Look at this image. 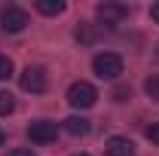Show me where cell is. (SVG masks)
<instances>
[{
	"mask_svg": "<svg viewBox=\"0 0 159 156\" xmlns=\"http://www.w3.org/2000/svg\"><path fill=\"white\" fill-rule=\"evenodd\" d=\"M147 138H150L153 144H159V122H153V126L147 129Z\"/></svg>",
	"mask_w": 159,
	"mask_h": 156,
	"instance_id": "cell-15",
	"label": "cell"
},
{
	"mask_svg": "<svg viewBox=\"0 0 159 156\" xmlns=\"http://www.w3.org/2000/svg\"><path fill=\"white\" fill-rule=\"evenodd\" d=\"M37 12H43V16H61L64 3L61 0H37Z\"/></svg>",
	"mask_w": 159,
	"mask_h": 156,
	"instance_id": "cell-10",
	"label": "cell"
},
{
	"mask_svg": "<svg viewBox=\"0 0 159 156\" xmlns=\"http://www.w3.org/2000/svg\"><path fill=\"white\" fill-rule=\"evenodd\" d=\"M150 19L159 25V3H153V6H150Z\"/></svg>",
	"mask_w": 159,
	"mask_h": 156,
	"instance_id": "cell-17",
	"label": "cell"
},
{
	"mask_svg": "<svg viewBox=\"0 0 159 156\" xmlns=\"http://www.w3.org/2000/svg\"><path fill=\"white\" fill-rule=\"evenodd\" d=\"M12 110H16V101H12V95L0 89V117H6V113H12Z\"/></svg>",
	"mask_w": 159,
	"mask_h": 156,
	"instance_id": "cell-11",
	"label": "cell"
},
{
	"mask_svg": "<svg viewBox=\"0 0 159 156\" xmlns=\"http://www.w3.org/2000/svg\"><path fill=\"white\" fill-rule=\"evenodd\" d=\"M21 89H25V92H34V95H40V92H46V71H43V67H31V64H28V67H25V71H21Z\"/></svg>",
	"mask_w": 159,
	"mask_h": 156,
	"instance_id": "cell-6",
	"label": "cell"
},
{
	"mask_svg": "<svg viewBox=\"0 0 159 156\" xmlns=\"http://www.w3.org/2000/svg\"><path fill=\"white\" fill-rule=\"evenodd\" d=\"M55 135H58V126H55L52 119H37V122L28 126V138H31L34 144H52Z\"/></svg>",
	"mask_w": 159,
	"mask_h": 156,
	"instance_id": "cell-5",
	"label": "cell"
},
{
	"mask_svg": "<svg viewBox=\"0 0 159 156\" xmlns=\"http://www.w3.org/2000/svg\"><path fill=\"white\" fill-rule=\"evenodd\" d=\"M64 129H67V135H74V138H86L92 132V122L86 117H67L64 119Z\"/></svg>",
	"mask_w": 159,
	"mask_h": 156,
	"instance_id": "cell-8",
	"label": "cell"
},
{
	"mask_svg": "<svg viewBox=\"0 0 159 156\" xmlns=\"http://www.w3.org/2000/svg\"><path fill=\"white\" fill-rule=\"evenodd\" d=\"M3 141H6V135H3V129H0V144H3Z\"/></svg>",
	"mask_w": 159,
	"mask_h": 156,
	"instance_id": "cell-18",
	"label": "cell"
},
{
	"mask_svg": "<svg viewBox=\"0 0 159 156\" xmlns=\"http://www.w3.org/2000/svg\"><path fill=\"white\" fill-rule=\"evenodd\" d=\"M74 34H77L80 43H95V40H98V25H86V21H83V25H77Z\"/></svg>",
	"mask_w": 159,
	"mask_h": 156,
	"instance_id": "cell-9",
	"label": "cell"
},
{
	"mask_svg": "<svg viewBox=\"0 0 159 156\" xmlns=\"http://www.w3.org/2000/svg\"><path fill=\"white\" fill-rule=\"evenodd\" d=\"M92 71H95L101 80H116L119 74H122V58H119L116 52H98V55L92 58Z\"/></svg>",
	"mask_w": 159,
	"mask_h": 156,
	"instance_id": "cell-2",
	"label": "cell"
},
{
	"mask_svg": "<svg viewBox=\"0 0 159 156\" xmlns=\"http://www.w3.org/2000/svg\"><path fill=\"white\" fill-rule=\"evenodd\" d=\"M95 101H98V92H95L92 83H86V80L70 83V89H67V104H70L74 110H89Z\"/></svg>",
	"mask_w": 159,
	"mask_h": 156,
	"instance_id": "cell-1",
	"label": "cell"
},
{
	"mask_svg": "<svg viewBox=\"0 0 159 156\" xmlns=\"http://www.w3.org/2000/svg\"><path fill=\"white\" fill-rule=\"evenodd\" d=\"M144 92L153 98V101H159V74H153V77H147V83H144Z\"/></svg>",
	"mask_w": 159,
	"mask_h": 156,
	"instance_id": "cell-12",
	"label": "cell"
},
{
	"mask_svg": "<svg viewBox=\"0 0 159 156\" xmlns=\"http://www.w3.org/2000/svg\"><path fill=\"white\" fill-rule=\"evenodd\" d=\"M6 156H37L34 150H28V147H16V150H9Z\"/></svg>",
	"mask_w": 159,
	"mask_h": 156,
	"instance_id": "cell-16",
	"label": "cell"
},
{
	"mask_svg": "<svg viewBox=\"0 0 159 156\" xmlns=\"http://www.w3.org/2000/svg\"><path fill=\"white\" fill-rule=\"evenodd\" d=\"M9 77H12V61L6 55H0V80H9Z\"/></svg>",
	"mask_w": 159,
	"mask_h": 156,
	"instance_id": "cell-13",
	"label": "cell"
},
{
	"mask_svg": "<svg viewBox=\"0 0 159 156\" xmlns=\"http://www.w3.org/2000/svg\"><path fill=\"white\" fill-rule=\"evenodd\" d=\"M28 25H31V19H28V12L19 9V6H6V9L0 12V28H3L6 34H19Z\"/></svg>",
	"mask_w": 159,
	"mask_h": 156,
	"instance_id": "cell-3",
	"label": "cell"
},
{
	"mask_svg": "<svg viewBox=\"0 0 159 156\" xmlns=\"http://www.w3.org/2000/svg\"><path fill=\"white\" fill-rule=\"evenodd\" d=\"M95 16H98L101 25H107V28H116L119 21L129 16V6H122V3H113V0H104V3H98Z\"/></svg>",
	"mask_w": 159,
	"mask_h": 156,
	"instance_id": "cell-4",
	"label": "cell"
},
{
	"mask_svg": "<svg viewBox=\"0 0 159 156\" xmlns=\"http://www.w3.org/2000/svg\"><path fill=\"white\" fill-rule=\"evenodd\" d=\"M129 86H119V89H113V101H129Z\"/></svg>",
	"mask_w": 159,
	"mask_h": 156,
	"instance_id": "cell-14",
	"label": "cell"
},
{
	"mask_svg": "<svg viewBox=\"0 0 159 156\" xmlns=\"http://www.w3.org/2000/svg\"><path fill=\"white\" fill-rule=\"evenodd\" d=\"M104 153L107 156H135V141L132 138H122V135H113V138H107Z\"/></svg>",
	"mask_w": 159,
	"mask_h": 156,
	"instance_id": "cell-7",
	"label": "cell"
},
{
	"mask_svg": "<svg viewBox=\"0 0 159 156\" xmlns=\"http://www.w3.org/2000/svg\"><path fill=\"white\" fill-rule=\"evenodd\" d=\"M74 156H89V153H74Z\"/></svg>",
	"mask_w": 159,
	"mask_h": 156,
	"instance_id": "cell-19",
	"label": "cell"
}]
</instances>
